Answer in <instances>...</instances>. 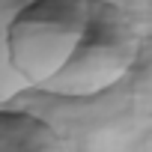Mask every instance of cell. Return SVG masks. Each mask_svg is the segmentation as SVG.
<instances>
[{
	"instance_id": "3957f363",
	"label": "cell",
	"mask_w": 152,
	"mask_h": 152,
	"mask_svg": "<svg viewBox=\"0 0 152 152\" xmlns=\"http://www.w3.org/2000/svg\"><path fill=\"white\" fill-rule=\"evenodd\" d=\"M63 146H66V140L42 116H33L27 110H0V149L51 152V149H63Z\"/></svg>"
},
{
	"instance_id": "7a4b0ae2",
	"label": "cell",
	"mask_w": 152,
	"mask_h": 152,
	"mask_svg": "<svg viewBox=\"0 0 152 152\" xmlns=\"http://www.w3.org/2000/svg\"><path fill=\"white\" fill-rule=\"evenodd\" d=\"M137 54H140V30L134 18L110 0H96L90 27L78 51L60 69L57 78L45 84V93L63 99L99 96L131 72Z\"/></svg>"
},
{
	"instance_id": "6da1fadb",
	"label": "cell",
	"mask_w": 152,
	"mask_h": 152,
	"mask_svg": "<svg viewBox=\"0 0 152 152\" xmlns=\"http://www.w3.org/2000/svg\"><path fill=\"white\" fill-rule=\"evenodd\" d=\"M96 0H30L6 24L3 45L12 72L30 87L45 90L75 57Z\"/></svg>"
}]
</instances>
